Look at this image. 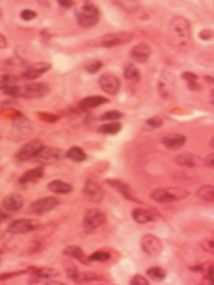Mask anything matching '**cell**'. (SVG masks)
I'll list each match as a JSON object with an SVG mask.
<instances>
[{"label": "cell", "mask_w": 214, "mask_h": 285, "mask_svg": "<svg viewBox=\"0 0 214 285\" xmlns=\"http://www.w3.org/2000/svg\"><path fill=\"white\" fill-rule=\"evenodd\" d=\"M169 36L176 49L187 51L192 44V30L189 22L181 16L174 17L169 24Z\"/></svg>", "instance_id": "cell-1"}, {"label": "cell", "mask_w": 214, "mask_h": 285, "mask_svg": "<svg viewBox=\"0 0 214 285\" xmlns=\"http://www.w3.org/2000/svg\"><path fill=\"white\" fill-rule=\"evenodd\" d=\"M74 16L78 25L82 29H91L98 24L100 12L96 5L90 0H81L74 8Z\"/></svg>", "instance_id": "cell-2"}, {"label": "cell", "mask_w": 214, "mask_h": 285, "mask_svg": "<svg viewBox=\"0 0 214 285\" xmlns=\"http://www.w3.org/2000/svg\"><path fill=\"white\" fill-rule=\"evenodd\" d=\"M189 192L183 187H160L150 193L151 200L160 204L174 203L189 196Z\"/></svg>", "instance_id": "cell-3"}, {"label": "cell", "mask_w": 214, "mask_h": 285, "mask_svg": "<svg viewBox=\"0 0 214 285\" xmlns=\"http://www.w3.org/2000/svg\"><path fill=\"white\" fill-rule=\"evenodd\" d=\"M24 207V199L18 193H12L5 196L2 201V210H0V218L2 222L8 220L9 218L15 216Z\"/></svg>", "instance_id": "cell-4"}, {"label": "cell", "mask_w": 214, "mask_h": 285, "mask_svg": "<svg viewBox=\"0 0 214 285\" xmlns=\"http://www.w3.org/2000/svg\"><path fill=\"white\" fill-rule=\"evenodd\" d=\"M50 87L44 82H31L23 86H17L15 97L25 100H36L48 95Z\"/></svg>", "instance_id": "cell-5"}, {"label": "cell", "mask_w": 214, "mask_h": 285, "mask_svg": "<svg viewBox=\"0 0 214 285\" xmlns=\"http://www.w3.org/2000/svg\"><path fill=\"white\" fill-rule=\"evenodd\" d=\"M106 223V214L99 209L87 210L82 219V229L85 233L95 232L97 229L100 228Z\"/></svg>", "instance_id": "cell-6"}, {"label": "cell", "mask_w": 214, "mask_h": 285, "mask_svg": "<svg viewBox=\"0 0 214 285\" xmlns=\"http://www.w3.org/2000/svg\"><path fill=\"white\" fill-rule=\"evenodd\" d=\"M134 35L129 32H118V33H110L101 36L98 41H96V44L101 46V48L111 49L115 46H120L123 44H128L129 42L133 40Z\"/></svg>", "instance_id": "cell-7"}, {"label": "cell", "mask_w": 214, "mask_h": 285, "mask_svg": "<svg viewBox=\"0 0 214 285\" xmlns=\"http://www.w3.org/2000/svg\"><path fill=\"white\" fill-rule=\"evenodd\" d=\"M60 205V201L53 196H45L32 202L29 207V213L35 214V216H44L53 210L57 209Z\"/></svg>", "instance_id": "cell-8"}, {"label": "cell", "mask_w": 214, "mask_h": 285, "mask_svg": "<svg viewBox=\"0 0 214 285\" xmlns=\"http://www.w3.org/2000/svg\"><path fill=\"white\" fill-rule=\"evenodd\" d=\"M64 158H66V152H63L61 149L44 146L37 152L34 161L41 163V165H51V163H57L63 160Z\"/></svg>", "instance_id": "cell-9"}, {"label": "cell", "mask_w": 214, "mask_h": 285, "mask_svg": "<svg viewBox=\"0 0 214 285\" xmlns=\"http://www.w3.org/2000/svg\"><path fill=\"white\" fill-rule=\"evenodd\" d=\"M40 222L35 219H18L13 221L7 228V232L12 235H26V233L39 230Z\"/></svg>", "instance_id": "cell-10"}, {"label": "cell", "mask_w": 214, "mask_h": 285, "mask_svg": "<svg viewBox=\"0 0 214 285\" xmlns=\"http://www.w3.org/2000/svg\"><path fill=\"white\" fill-rule=\"evenodd\" d=\"M44 147V143L39 139L32 140V141L26 142L24 146L16 152L15 159L18 162H26L34 160L37 152H39L42 148Z\"/></svg>", "instance_id": "cell-11"}, {"label": "cell", "mask_w": 214, "mask_h": 285, "mask_svg": "<svg viewBox=\"0 0 214 285\" xmlns=\"http://www.w3.org/2000/svg\"><path fill=\"white\" fill-rule=\"evenodd\" d=\"M82 193L85 195V198L89 201V202L94 204H99L101 201L104 200V191L100 187L99 184H97L96 181L88 179L85 181L83 185Z\"/></svg>", "instance_id": "cell-12"}, {"label": "cell", "mask_w": 214, "mask_h": 285, "mask_svg": "<svg viewBox=\"0 0 214 285\" xmlns=\"http://www.w3.org/2000/svg\"><path fill=\"white\" fill-rule=\"evenodd\" d=\"M99 87L100 89L105 91L106 94L114 96L118 94L121 88V80L112 73H104L103 76H100L99 80Z\"/></svg>", "instance_id": "cell-13"}, {"label": "cell", "mask_w": 214, "mask_h": 285, "mask_svg": "<svg viewBox=\"0 0 214 285\" xmlns=\"http://www.w3.org/2000/svg\"><path fill=\"white\" fill-rule=\"evenodd\" d=\"M141 248L149 256H157L162 251V242L153 235H146L141 239Z\"/></svg>", "instance_id": "cell-14"}, {"label": "cell", "mask_w": 214, "mask_h": 285, "mask_svg": "<svg viewBox=\"0 0 214 285\" xmlns=\"http://www.w3.org/2000/svg\"><path fill=\"white\" fill-rule=\"evenodd\" d=\"M105 184H107L110 187L114 188L115 191H118L119 193L123 196L124 199H127L130 202H134V203H140V201H138V199L134 196L132 188L125 183L123 180L120 179H105Z\"/></svg>", "instance_id": "cell-15"}, {"label": "cell", "mask_w": 214, "mask_h": 285, "mask_svg": "<svg viewBox=\"0 0 214 285\" xmlns=\"http://www.w3.org/2000/svg\"><path fill=\"white\" fill-rule=\"evenodd\" d=\"M52 65L48 62H36L27 67L24 72H23V77L27 80H35V79L43 76L44 73L50 71Z\"/></svg>", "instance_id": "cell-16"}, {"label": "cell", "mask_w": 214, "mask_h": 285, "mask_svg": "<svg viewBox=\"0 0 214 285\" xmlns=\"http://www.w3.org/2000/svg\"><path fill=\"white\" fill-rule=\"evenodd\" d=\"M44 176V169L42 166H37L35 168H32L25 171L20 178H18V184L22 186H27L31 184L39 183V180L43 178Z\"/></svg>", "instance_id": "cell-17"}, {"label": "cell", "mask_w": 214, "mask_h": 285, "mask_svg": "<svg viewBox=\"0 0 214 285\" xmlns=\"http://www.w3.org/2000/svg\"><path fill=\"white\" fill-rule=\"evenodd\" d=\"M175 162L178 166L186 167V168H197L204 165V159L198 157L194 153H180V155L176 156Z\"/></svg>", "instance_id": "cell-18"}, {"label": "cell", "mask_w": 214, "mask_h": 285, "mask_svg": "<svg viewBox=\"0 0 214 285\" xmlns=\"http://www.w3.org/2000/svg\"><path fill=\"white\" fill-rule=\"evenodd\" d=\"M13 128L22 135H27L32 131V124L26 116L23 115L21 112L15 111L13 116Z\"/></svg>", "instance_id": "cell-19"}, {"label": "cell", "mask_w": 214, "mask_h": 285, "mask_svg": "<svg viewBox=\"0 0 214 285\" xmlns=\"http://www.w3.org/2000/svg\"><path fill=\"white\" fill-rule=\"evenodd\" d=\"M151 55V50L149 45L146 43H140L133 46V49L130 51V58L134 62L138 63H146Z\"/></svg>", "instance_id": "cell-20"}, {"label": "cell", "mask_w": 214, "mask_h": 285, "mask_svg": "<svg viewBox=\"0 0 214 285\" xmlns=\"http://www.w3.org/2000/svg\"><path fill=\"white\" fill-rule=\"evenodd\" d=\"M107 103H109V100L106 97L89 96L80 101V103H79V110H81L82 112H90L97 109V107L107 104Z\"/></svg>", "instance_id": "cell-21"}, {"label": "cell", "mask_w": 214, "mask_h": 285, "mask_svg": "<svg viewBox=\"0 0 214 285\" xmlns=\"http://www.w3.org/2000/svg\"><path fill=\"white\" fill-rule=\"evenodd\" d=\"M63 255L69 257V258L78 260L79 263H81L82 265H89L90 264L89 256H87L85 254V251H83L82 248H80L79 246L71 245V246L66 247V248L63 249Z\"/></svg>", "instance_id": "cell-22"}, {"label": "cell", "mask_w": 214, "mask_h": 285, "mask_svg": "<svg viewBox=\"0 0 214 285\" xmlns=\"http://www.w3.org/2000/svg\"><path fill=\"white\" fill-rule=\"evenodd\" d=\"M158 90L162 98H170L174 91V79L171 74H162L158 81Z\"/></svg>", "instance_id": "cell-23"}, {"label": "cell", "mask_w": 214, "mask_h": 285, "mask_svg": "<svg viewBox=\"0 0 214 285\" xmlns=\"http://www.w3.org/2000/svg\"><path fill=\"white\" fill-rule=\"evenodd\" d=\"M187 141V138L185 137L184 134L180 133H171L166 135V137L162 139V144L169 150H177V149H180L181 147Z\"/></svg>", "instance_id": "cell-24"}, {"label": "cell", "mask_w": 214, "mask_h": 285, "mask_svg": "<svg viewBox=\"0 0 214 285\" xmlns=\"http://www.w3.org/2000/svg\"><path fill=\"white\" fill-rule=\"evenodd\" d=\"M189 269L192 270V272L204 273L203 279L205 281V283L214 284V261H210V263H205V264L195 265V266H192V267H189Z\"/></svg>", "instance_id": "cell-25"}, {"label": "cell", "mask_w": 214, "mask_h": 285, "mask_svg": "<svg viewBox=\"0 0 214 285\" xmlns=\"http://www.w3.org/2000/svg\"><path fill=\"white\" fill-rule=\"evenodd\" d=\"M132 218L133 220L139 224H146L149 222H153L156 220L155 214H153L150 210L147 209H136L132 211Z\"/></svg>", "instance_id": "cell-26"}, {"label": "cell", "mask_w": 214, "mask_h": 285, "mask_svg": "<svg viewBox=\"0 0 214 285\" xmlns=\"http://www.w3.org/2000/svg\"><path fill=\"white\" fill-rule=\"evenodd\" d=\"M48 189L52 192V193L54 194L66 195V194H70L73 188L70 184L66 183V181L60 180V179H54L52 181H50V183L48 184Z\"/></svg>", "instance_id": "cell-27"}, {"label": "cell", "mask_w": 214, "mask_h": 285, "mask_svg": "<svg viewBox=\"0 0 214 285\" xmlns=\"http://www.w3.org/2000/svg\"><path fill=\"white\" fill-rule=\"evenodd\" d=\"M123 73H124V78L129 81L140 82V80H141L140 70H139L137 68V65L133 64V63H128L127 65H125Z\"/></svg>", "instance_id": "cell-28"}, {"label": "cell", "mask_w": 214, "mask_h": 285, "mask_svg": "<svg viewBox=\"0 0 214 285\" xmlns=\"http://www.w3.org/2000/svg\"><path fill=\"white\" fill-rule=\"evenodd\" d=\"M122 130V124L118 121H112V122L105 123L97 129V132L104 135H115Z\"/></svg>", "instance_id": "cell-29"}, {"label": "cell", "mask_w": 214, "mask_h": 285, "mask_svg": "<svg viewBox=\"0 0 214 285\" xmlns=\"http://www.w3.org/2000/svg\"><path fill=\"white\" fill-rule=\"evenodd\" d=\"M66 158L70 159L73 162H83L87 160V155L81 148L73 146L66 152Z\"/></svg>", "instance_id": "cell-30"}, {"label": "cell", "mask_w": 214, "mask_h": 285, "mask_svg": "<svg viewBox=\"0 0 214 285\" xmlns=\"http://www.w3.org/2000/svg\"><path fill=\"white\" fill-rule=\"evenodd\" d=\"M27 270H30V273H32L33 276L42 278H52L59 275L57 270L48 267H30Z\"/></svg>", "instance_id": "cell-31"}, {"label": "cell", "mask_w": 214, "mask_h": 285, "mask_svg": "<svg viewBox=\"0 0 214 285\" xmlns=\"http://www.w3.org/2000/svg\"><path fill=\"white\" fill-rule=\"evenodd\" d=\"M196 196L205 202H214V185H203L196 191Z\"/></svg>", "instance_id": "cell-32"}, {"label": "cell", "mask_w": 214, "mask_h": 285, "mask_svg": "<svg viewBox=\"0 0 214 285\" xmlns=\"http://www.w3.org/2000/svg\"><path fill=\"white\" fill-rule=\"evenodd\" d=\"M114 2L119 7L122 8L127 13L136 14L138 12H141L140 6L134 0H114Z\"/></svg>", "instance_id": "cell-33"}, {"label": "cell", "mask_w": 214, "mask_h": 285, "mask_svg": "<svg viewBox=\"0 0 214 285\" xmlns=\"http://www.w3.org/2000/svg\"><path fill=\"white\" fill-rule=\"evenodd\" d=\"M98 281H105L103 276L98 274H95L92 272H85L80 273L77 284H85V283H91V282H98Z\"/></svg>", "instance_id": "cell-34"}, {"label": "cell", "mask_w": 214, "mask_h": 285, "mask_svg": "<svg viewBox=\"0 0 214 285\" xmlns=\"http://www.w3.org/2000/svg\"><path fill=\"white\" fill-rule=\"evenodd\" d=\"M147 275L153 281H157V282H161L164 281L166 278L167 274H166V270L161 267H158V266H155V267H151V268H148L147 269Z\"/></svg>", "instance_id": "cell-35"}, {"label": "cell", "mask_w": 214, "mask_h": 285, "mask_svg": "<svg viewBox=\"0 0 214 285\" xmlns=\"http://www.w3.org/2000/svg\"><path fill=\"white\" fill-rule=\"evenodd\" d=\"M64 269H66L67 276L70 279H72L74 283H77L79 275H80V272L78 270L77 266L73 263H71V261H66V263H64Z\"/></svg>", "instance_id": "cell-36"}, {"label": "cell", "mask_w": 214, "mask_h": 285, "mask_svg": "<svg viewBox=\"0 0 214 285\" xmlns=\"http://www.w3.org/2000/svg\"><path fill=\"white\" fill-rule=\"evenodd\" d=\"M111 258H112L111 253L104 250H97L95 253L89 255L90 261H98V263H105V261H109Z\"/></svg>", "instance_id": "cell-37"}, {"label": "cell", "mask_w": 214, "mask_h": 285, "mask_svg": "<svg viewBox=\"0 0 214 285\" xmlns=\"http://www.w3.org/2000/svg\"><path fill=\"white\" fill-rule=\"evenodd\" d=\"M124 114L121 113L119 111H110V112H106V113L101 114L99 120L100 121H104V122H112V121H118L123 119Z\"/></svg>", "instance_id": "cell-38"}, {"label": "cell", "mask_w": 214, "mask_h": 285, "mask_svg": "<svg viewBox=\"0 0 214 285\" xmlns=\"http://www.w3.org/2000/svg\"><path fill=\"white\" fill-rule=\"evenodd\" d=\"M101 68H103V62H101L100 60H89V61L85 64V70L90 74L98 72Z\"/></svg>", "instance_id": "cell-39"}, {"label": "cell", "mask_w": 214, "mask_h": 285, "mask_svg": "<svg viewBox=\"0 0 214 285\" xmlns=\"http://www.w3.org/2000/svg\"><path fill=\"white\" fill-rule=\"evenodd\" d=\"M146 125L151 129H159L164 125V120L159 118V116H153V118L146 120Z\"/></svg>", "instance_id": "cell-40"}, {"label": "cell", "mask_w": 214, "mask_h": 285, "mask_svg": "<svg viewBox=\"0 0 214 285\" xmlns=\"http://www.w3.org/2000/svg\"><path fill=\"white\" fill-rule=\"evenodd\" d=\"M29 284H44V285H63V283L61 282H55V281H51V278H42V277H36L33 276L32 278H30Z\"/></svg>", "instance_id": "cell-41"}, {"label": "cell", "mask_w": 214, "mask_h": 285, "mask_svg": "<svg viewBox=\"0 0 214 285\" xmlns=\"http://www.w3.org/2000/svg\"><path fill=\"white\" fill-rule=\"evenodd\" d=\"M18 81V79L13 76V74H3L2 76V87L5 86H13V85H16V82Z\"/></svg>", "instance_id": "cell-42"}, {"label": "cell", "mask_w": 214, "mask_h": 285, "mask_svg": "<svg viewBox=\"0 0 214 285\" xmlns=\"http://www.w3.org/2000/svg\"><path fill=\"white\" fill-rule=\"evenodd\" d=\"M36 16H37V14L33 11H31V9H24V11L21 13V18L25 22L33 21L34 18H36Z\"/></svg>", "instance_id": "cell-43"}, {"label": "cell", "mask_w": 214, "mask_h": 285, "mask_svg": "<svg viewBox=\"0 0 214 285\" xmlns=\"http://www.w3.org/2000/svg\"><path fill=\"white\" fill-rule=\"evenodd\" d=\"M181 78L184 79L185 81H187V85L188 83H192V82H196L197 81V74L194 73L192 71H184L181 73Z\"/></svg>", "instance_id": "cell-44"}, {"label": "cell", "mask_w": 214, "mask_h": 285, "mask_svg": "<svg viewBox=\"0 0 214 285\" xmlns=\"http://www.w3.org/2000/svg\"><path fill=\"white\" fill-rule=\"evenodd\" d=\"M130 284L132 285H149L148 279L142 275H134Z\"/></svg>", "instance_id": "cell-45"}, {"label": "cell", "mask_w": 214, "mask_h": 285, "mask_svg": "<svg viewBox=\"0 0 214 285\" xmlns=\"http://www.w3.org/2000/svg\"><path fill=\"white\" fill-rule=\"evenodd\" d=\"M201 247L204 251H206V253L211 254V255H214V239L202 242Z\"/></svg>", "instance_id": "cell-46"}, {"label": "cell", "mask_w": 214, "mask_h": 285, "mask_svg": "<svg viewBox=\"0 0 214 285\" xmlns=\"http://www.w3.org/2000/svg\"><path fill=\"white\" fill-rule=\"evenodd\" d=\"M39 116L42 121H46L49 123H55L57 121H59V116L48 114V113H39Z\"/></svg>", "instance_id": "cell-47"}, {"label": "cell", "mask_w": 214, "mask_h": 285, "mask_svg": "<svg viewBox=\"0 0 214 285\" xmlns=\"http://www.w3.org/2000/svg\"><path fill=\"white\" fill-rule=\"evenodd\" d=\"M26 270H20V272H9V273H2L0 275V279L2 281H6V279H9L12 277H15V276H20L22 274H25Z\"/></svg>", "instance_id": "cell-48"}, {"label": "cell", "mask_w": 214, "mask_h": 285, "mask_svg": "<svg viewBox=\"0 0 214 285\" xmlns=\"http://www.w3.org/2000/svg\"><path fill=\"white\" fill-rule=\"evenodd\" d=\"M198 36H199V39H201L202 41H210L214 37V33L211 30L205 29V30H203V31L199 32Z\"/></svg>", "instance_id": "cell-49"}, {"label": "cell", "mask_w": 214, "mask_h": 285, "mask_svg": "<svg viewBox=\"0 0 214 285\" xmlns=\"http://www.w3.org/2000/svg\"><path fill=\"white\" fill-rule=\"evenodd\" d=\"M57 3L60 7L64 9H69L76 6V2H74V0H57Z\"/></svg>", "instance_id": "cell-50"}, {"label": "cell", "mask_w": 214, "mask_h": 285, "mask_svg": "<svg viewBox=\"0 0 214 285\" xmlns=\"http://www.w3.org/2000/svg\"><path fill=\"white\" fill-rule=\"evenodd\" d=\"M204 166L214 168V152L208 155L205 159H204Z\"/></svg>", "instance_id": "cell-51"}, {"label": "cell", "mask_w": 214, "mask_h": 285, "mask_svg": "<svg viewBox=\"0 0 214 285\" xmlns=\"http://www.w3.org/2000/svg\"><path fill=\"white\" fill-rule=\"evenodd\" d=\"M188 88L190 90H194V91H198V90H201V86L198 85V82H192V83H188Z\"/></svg>", "instance_id": "cell-52"}, {"label": "cell", "mask_w": 214, "mask_h": 285, "mask_svg": "<svg viewBox=\"0 0 214 285\" xmlns=\"http://www.w3.org/2000/svg\"><path fill=\"white\" fill-rule=\"evenodd\" d=\"M2 37V49H5L7 46V41H6V37H5L4 35L0 36Z\"/></svg>", "instance_id": "cell-53"}, {"label": "cell", "mask_w": 214, "mask_h": 285, "mask_svg": "<svg viewBox=\"0 0 214 285\" xmlns=\"http://www.w3.org/2000/svg\"><path fill=\"white\" fill-rule=\"evenodd\" d=\"M37 2H39V4L43 5V6H49L50 3H51V0H37Z\"/></svg>", "instance_id": "cell-54"}, {"label": "cell", "mask_w": 214, "mask_h": 285, "mask_svg": "<svg viewBox=\"0 0 214 285\" xmlns=\"http://www.w3.org/2000/svg\"><path fill=\"white\" fill-rule=\"evenodd\" d=\"M205 80L208 83H212V85H214V77L213 76H205Z\"/></svg>", "instance_id": "cell-55"}, {"label": "cell", "mask_w": 214, "mask_h": 285, "mask_svg": "<svg viewBox=\"0 0 214 285\" xmlns=\"http://www.w3.org/2000/svg\"><path fill=\"white\" fill-rule=\"evenodd\" d=\"M210 147L214 149V137H213V138H212V139L210 140Z\"/></svg>", "instance_id": "cell-56"}, {"label": "cell", "mask_w": 214, "mask_h": 285, "mask_svg": "<svg viewBox=\"0 0 214 285\" xmlns=\"http://www.w3.org/2000/svg\"><path fill=\"white\" fill-rule=\"evenodd\" d=\"M211 103L214 105V90H212V94H211Z\"/></svg>", "instance_id": "cell-57"}]
</instances>
